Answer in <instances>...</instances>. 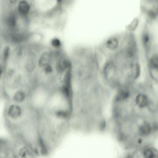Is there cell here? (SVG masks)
I'll return each mask as SVG.
<instances>
[{
	"label": "cell",
	"instance_id": "1",
	"mask_svg": "<svg viewBox=\"0 0 158 158\" xmlns=\"http://www.w3.org/2000/svg\"><path fill=\"white\" fill-rule=\"evenodd\" d=\"M114 137L127 151L154 146L158 135V108L151 96L127 90L118 95L109 116Z\"/></svg>",
	"mask_w": 158,
	"mask_h": 158
},
{
	"label": "cell",
	"instance_id": "2",
	"mask_svg": "<svg viewBox=\"0 0 158 158\" xmlns=\"http://www.w3.org/2000/svg\"><path fill=\"white\" fill-rule=\"evenodd\" d=\"M4 120L11 138L23 144L38 157L44 156L39 114L27 102L16 103L7 101L4 108Z\"/></svg>",
	"mask_w": 158,
	"mask_h": 158
},
{
	"label": "cell",
	"instance_id": "3",
	"mask_svg": "<svg viewBox=\"0 0 158 158\" xmlns=\"http://www.w3.org/2000/svg\"><path fill=\"white\" fill-rule=\"evenodd\" d=\"M21 151V144L10 139L0 138V158H19Z\"/></svg>",
	"mask_w": 158,
	"mask_h": 158
},
{
	"label": "cell",
	"instance_id": "4",
	"mask_svg": "<svg viewBox=\"0 0 158 158\" xmlns=\"http://www.w3.org/2000/svg\"><path fill=\"white\" fill-rule=\"evenodd\" d=\"M33 3L26 1H17L15 8L19 15L28 18H29L30 15L33 13Z\"/></svg>",
	"mask_w": 158,
	"mask_h": 158
},
{
	"label": "cell",
	"instance_id": "5",
	"mask_svg": "<svg viewBox=\"0 0 158 158\" xmlns=\"http://www.w3.org/2000/svg\"><path fill=\"white\" fill-rule=\"evenodd\" d=\"M53 59V54L51 51L47 50L42 51L38 55L37 58V67L41 70L52 63Z\"/></svg>",
	"mask_w": 158,
	"mask_h": 158
},
{
	"label": "cell",
	"instance_id": "6",
	"mask_svg": "<svg viewBox=\"0 0 158 158\" xmlns=\"http://www.w3.org/2000/svg\"><path fill=\"white\" fill-rule=\"evenodd\" d=\"M11 50L10 47L9 45L5 46L3 48L2 52H1V62L2 63L3 65L5 71L7 68V65H8V63L11 57Z\"/></svg>",
	"mask_w": 158,
	"mask_h": 158
},
{
	"label": "cell",
	"instance_id": "7",
	"mask_svg": "<svg viewBox=\"0 0 158 158\" xmlns=\"http://www.w3.org/2000/svg\"><path fill=\"white\" fill-rule=\"evenodd\" d=\"M37 156L35 153L29 151H25L21 155L20 158H37Z\"/></svg>",
	"mask_w": 158,
	"mask_h": 158
},
{
	"label": "cell",
	"instance_id": "8",
	"mask_svg": "<svg viewBox=\"0 0 158 158\" xmlns=\"http://www.w3.org/2000/svg\"><path fill=\"white\" fill-rule=\"evenodd\" d=\"M51 45L54 48H59L61 46V42L58 39H53L51 42Z\"/></svg>",
	"mask_w": 158,
	"mask_h": 158
},
{
	"label": "cell",
	"instance_id": "9",
	"mask_svg": "<svg viewBox=\"0 0 158 158\" xmlns=\"http://www.w3.org/2000/svg\"><path fill=\"white\" fill-rule=\"evenodd\" d=\"M5 72V69L1 61L0 62V81L1 80V79H3V77H4Z\"/></svg>",
	"mask_w": 158,
	"mask_h": 158
},
{
	"label": "cell",
	"instance_id": "10",
	"mask_svg": "<svg viewBox=\"0 0 158 158\" xmlns=\"http://www.w3.org/2000/svg\"><path fill=\"white\" fill-rule=\"evenodd\" d=\"M0 48H1V42H0Z\"/></svg>",
	"mask_w": 158,
	"mask_h": 158
}]
</instances>
